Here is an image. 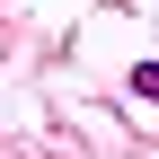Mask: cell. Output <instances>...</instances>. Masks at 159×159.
Instances as JSON below:
<instances>
[{
	"mask_svg": "<svg viewBox=\"0 0 159 159\" xmlns=\"http://www.w3.org/2000/svg\"><path fill=\"white\" fill-rule=\"evenodd\" d=\"M133 97H150V106H159V62H133Z\"/></svg>",
	"mask_w": 159,
	"mask_h": 159,
	"instance_id": "obj_1",
	"label": "cell"
}]
</instances>
